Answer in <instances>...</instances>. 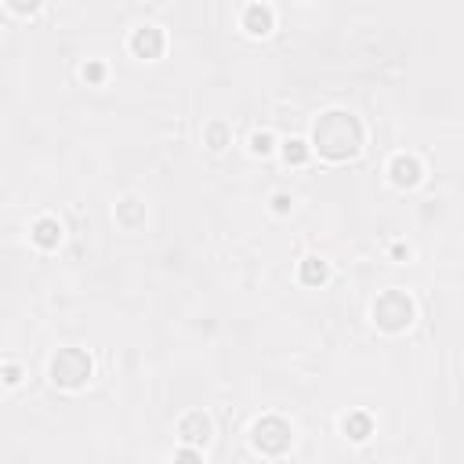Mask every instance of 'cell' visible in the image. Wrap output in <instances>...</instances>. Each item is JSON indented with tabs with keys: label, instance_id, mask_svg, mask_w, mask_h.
I'll list each match as a JSON object with an SVG mask.
<instances>
[{
	"label": "cell",
	"instance_id": "obj_1",
	"mask_svg": "<svg viewBox=\"0 0 464 464\" xmlns=\"http://www.w3.org/2000/svg\"><path fill=\"white\" fill-rule=\"evenodd\" d=\"M312 142L326 160H348L363 149V123H359L352 113H341V109L323 113L316 120Z\"/></svg>",
	"mask_w": 464,
	"mask_h": 464
},
{
	"label": "cell",
	"instance_id": "obj_2",
	"mask_svg": "<svg viewBox=\"0 0 464 464\" xmlns=\"http://www.w3.org/2000/svg\"><path fill=\"white\" fill-rule=\"evenodd\" d=\"M51 377H55V384H62V389H80L91 377V355L80 348H62L51 359Z\"/></svg>",
	"mask_w": 464,
	"mask_h": 464
},
{
	"label": "cell",
	"instance_id": "obj_3",
	"mask_svg": "<svg viewBox=\"0 0 464 464\" xmlns=\"http://www.w3.org/2000/svg\"><path fill=\"white\" fill-rule=\"evenodd\" d=\"M374 319H377V326H384V330H406L410 319H414V301H410L403 291L381 294L377 305H374Z\"/></svg>",
	"mask_w": 464,
	"mask_h": 464
},
{
	"label": "cell",
	"instance_id": "obj_4",
	"mask_svg": "<svg viewBox=\"0 0 464 464\" xmlns=\"http://www.w3.org/2000/svg\"><path fill=\"white\" fill-rule=\"evenodd\" d=\"M291 425L283 421V417H262L254 425V446L257 450H265V453H283L291 446Z\"/></svg>",
	"mask_w": 464,
	"mask_h": 464
},
{
	"label": "cell",
	"instance_id": "obj_5",
	"mask_svg": "<svg viewBox=\"0 0 464 464\" xmlns=\"http://www.w3.org/2000/svg\"><path fill=\"white\" fill-rule=\"evenodd\" d=\"M178 435H182V443L185 446H207L211 443V421L203 417V414H185L182 425H178Z\"/></svg>",
	"mask_w": 464,
	"mask_h": 464
},
{
	"label": "cell",
	"instance_id": "obj_6",
	"mask_svg": "<svg viewBox=\"0 0 464 464\" xmlns=\"http://www.w3.org/2000/svg\"><path fill=\"white\" fill-rule=\"evenodd\" d=\"M131 47L142 59H157L164 51V33L157 30V25H142V30H135V37H131Z\"/></svg>",
	"mask_w": 464,
	"mask_h": 464
},
{
	"label": "cell",
	"instance_id": "obj_7",
	"mask_svg": "<svg viewBox=\"0 0 464 464\" xmlns=\"http://www.w3.org/2000/svg\"><path fill=\"white\" fill-rule=\"evenodd\" d=\"M392 182L396 185H417L421 182V164L414 157H396L392 160Z\"/></svg>",
	"mask_w": 464,
	"mask_h": 464
},
{
	"label": "cell",
	"instance_id": "obj_8",
	"mask_svg": "<svg viewBox=\"0 0 464 464\" xmlns=\"http://www.w3.org/2000/svg\"><path fill=\"white\" fill-rule=\"evenodd\" d=\"M33 240H37L40 247H59V240H62V225H59L55 218H44V221H37V228H33Z\"/></svg>",
	"mask_w": 464,
	"mask_h": 464
},
{
	"label": "cell",
	"instance_id": "obj_9",
	"mask_svg": "<svg viewBox=\"0 0 464 464\" xmlns=\"http://www.w3.org/2000/svg\"><path fill=\"white\" fill-rule=\"evenodd\" d=\"M243 18H247V30H250V33H269V30H272V11L262 8V4H250Z\"/></svg>",
	"mask_w": 464,
	"mask_h": 464
},
{
	"label": "cell",
	"instance_id": "obj_10",
	"mask_svg": "<svg viewBox=\"0 0 464 464\" xmlns=\"http://www.w3.org/2000/svg\"><path fill=\"white\" fill-rule=\"evenodd\" d=\"M370 417L367 414H348L345 417V435H348V439H355V443H363L367 439V435H370Z\"/></svg>",
	"mask_w": 464,
	"mask_h": 464
},
{
	"label": "cell",
	"instance_id": "obj_11",
	"mask_svg": "<svg viewBox=\"0 0 464 464\" xmlns=\"http://www.w3.org/2000/svg\"><path fill=\"white\" fill-rule=\"evenodd\" d=\"M301 279L308 283V287L323 283L326 279V262H323V257H305V262H301Z\"/></svg>",
	"mask_w": 464,
	"mask_h": 464
},
{
	"label": "cell",
	"instance_id": "obj_12",
	"mask_svg": "<svg viewBox=\"0 0 464 464\" xmlns=\"http://www.w3.org/2000/svg\"><path fill=\"white\" fill-rule=\"evenodd\" d=\"M283 157H287V164H305L308 160V145L301 138H291L287 149H283Z\"/></svg>",
	"mask_w": 464,
	"mask_h": 464
},
{
	"label": "cell",
	"instance_id": "obj_13",
	"mask_svg": "<svg viewBox=\"0 0 464 464\" xmlns=\"http://www.w3.org/2000/svg\"><path fill=\"white\" fill-rule=\"evenodd\" d=\"M207 138H211V149H225V138H228V135H225L221 123H214L211 131H207Z\"/></svg>",
	"mask_w": 464,
	"mask_h": 464
},
{
	"label": "cell",
	"instance_id": "obj_14",
	"mask_svg": "<svg viewBox=\"0 0 464 464\" xmlns=\"http://www.w3.org/2000/svg\"><path fill=\"white\" fill-rule=\"evenodd\" d=\"M84 76H87L91 84H98L102 76H106V66H102V62H91V66H84Z\"/></svg>",
	"mask_w": 464,
	"mask_h": 464
},
{
	"label": "cell",
	"instance_id": "obj_15",
	"mask_svg": "<svg viewBox=\"0 0 464 464\" xmlns=\"http://www.w3.org/2000/svg\"><path fill=\"white\" fill-rule=\"evenodd\" d=\"M174 464H200V453H196L193 446H185V450H178V457H174Z\"/></svg>",
	"mask_w": 464,
	"mask_h": 464
},
{
	"label": "cell",
	"instance_id": "obj_16",
	"mask_svg": "<svg viewBox=\"0 0 464 464\" xmlns=\"http://www.w3.org/2000/svg\"><path fill=\"white\" fill-rule=\"evenodd\" d=\"M254 152H269L272 149V138L269 135H254V145H250Z\"/></svg>",
	"mask_w": 464,
	"mask_h": 464
},
{
	"label": "cell",
	"instance_id": "obj_17",
	"mask_svg": "<svg viewBox=\"0 0 464 464\" xmlns=\"http://www.w3.org/2000/svg\"><path fill=\"white\" fill-rule=\"evenodd\" d=\"M138 218V207H135V200H127L123 203V221H135Z\"/></svg>",
	"mask_w": 464,
	"mask_h": 464
},
{
	"label": "cell",
	"instance_id": "obj_18",
	"mask_svg": "<svg viewBox=\"0 0 464 464\" xmlns=\"http://www.w3.org/2000/svg\"><path fill=\"white\" fill-rule=\"evenodd\" d=\"M272 203H276V211H287V207H291V200H287V196H276Z\"/></svg>",
	"mask_w": 464,
	"mask_h": 464
}]
</instances>
